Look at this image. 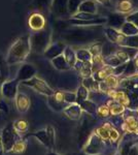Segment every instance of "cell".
I'll return each instance as SVG.
<instances>
[{"instance_id": "1", "label": "cell", "mask_w": 138, "mask_h": 155, "mask_svg": "<svg viewBox=\"0 0 138 155\" xmlns=\"http://www.w3.org/2000/svg\"><path fill=\"white\" fill-rule=\"evenodd\" d=\"M30 51H31V46H30L29 34L19 37L8 50L6 58L7 64L14 65V64L25 61V59L28 57Z\"/></svg>"}, {"instance_id": "2", "label": "cell", "mask_w": 138, "mask_h": 155, "mask_svg": "<svg viewBox=\"0 0 138 155\" xmlns=\"http://www.w3.org/2000/svg\"><path fill=\"white\" fill-rule=\"evenodd\" d=\"M51 45V30L42 29L35 31L30 36V46L36 53H43L47 47Z\"/></svg>"}, {"instance_id": "3", "label": "cell", "mask_w": 138, "mask_h": 155, "mask_svg": "<svg viewBox=\"0 0 138 155\" xmlns=\"http://www.w3.org/2000/svg\"><path fill=\"white\" fill-rule=\"evenodd\" d=\"M23 139L14 128V125L11 123L6 124L5 126L2 128L0 132V142L2 145V149H3V153H8L11 152V149L14 145L17 143L19 140Z\"/></svg>"}, {"instance_id": "4", "label": "cell", "mask_w": 138, "mask_h": 155, "mask_svg": "<svg viewBox=\"0 0 138 155\" xmlns=\"http://www.w3.org/2000/svg\"><path fill=\"white\" fill-rule=\"evenodd\" d=\"M29 137H34L47 149L53 150L55 148V129L52 125L47 126L44 129H40L35 132H27L23 139L27 140Z\"/></svg>"}, {"instance_id": "5", "label": "cell", "mask_w": 138, "mask_h": 155, "mask_svg": "<svg viewBox=\"0 0 138 155\" xmlns=\"http://www.w3.org/2000/svg\"><path fill=\"white\" fill-rule=\"evenodd\" d=\"M68 41H71L75 44H88V42H94L99 38V34L95 30L89 29H76L68 33L66 36Z\"/></svg>"}, {"instance_id": "6", "label": "cell", "mask_w": 138, "mask_h": 155, "mask_svg": "<svg viewBox=\"0 0 138 155\" xmlns=\"http://www.w3.org/2000/svg\"><path fill=\"white\" fill-rule=\"evenodd\" d=\"M22 84L25 86H28L30 88L34 89L35 91H37L38 93H41L46 96H52L54 94V90L47 85L43 80L39 79L36 76H34L33 78H31L30 80L22 82Z\"/></svg>"}, {"instance_id": "7", "label": "cell", "mask_w": 138, "mask_h": 155, "mask_svg": "<svg viewBox=\"0 0 138 155\" xmlns=\"http://www.w3.org/2000/svg\"><path fill=\"white\" fill-rule=\"evenodd\" d=\"M20 82L17 79L14 80H9V81L4 82L1 85V95L3 96V98L8 99V101H14L16 98L17 94H18V86H19Z\"/></svg>"}, {"instance_id": "8", "label": "cell", "mask_w": 138, "mask_h": 155, "mask_svg": "<svg viewBox=\"0 0 138 155\" xmlns=\"http://www.w3.org/2000/svg\"><path fill=\"white\" fill-rule=\"evenodd\" d=\"M28 25L33 31H39V30L46 28L47 21L41 14L34 12V14H32L31 16L29 17Z\"/></svg>"}, {"instance_id": "9", "label": "cell", "mask_w": 138, "mask_h": 155, "mask_svg": "<svg viewBox=\"0 0 138 155\" xmlns=\"http://www.w3.org/2000/svg\"><path fill=\"white\" fill-rule=\"evenodd\" d=\"M36 74V68L29 63H25L21 67H20L19 71H18L16 79L19 82H24L27 80H30L31 78H33Z\"/></svg>"}, {"instance_id": "10", "label": "cell", "mask_w": 138, "mask_h": 155, "mask_svg": "<svg viewBox=\"0 0 138 155\" xmlns=\"http://www.w3.org/2000/svg\"><path fill=\"white\" fill-rule=\"evenodd\" d=\"M126 22V16L119 12H111L108 15V17L106 18V25H108L110 28H114L117 30H120L123 24Z\"/></svg>"}, {"instance_id": "11", "label": "cell", "mask_w": 138, "mask_h": 155, "mask_svg": "<svg viewBox=\"0 0 138 155\" xmlns=\"http://www.w3.org/2000/svg\"><path fill=\"white\" fill-rule=\"evenodd\" d=\"M69 23L73 26H101L103 24H106V18L104 17H98L96 19H92V20H77V19H69Z\"/></svg>"}, {"instance_id": "12", "label": "cell", "mask_w": 138, "mask_h": 155, "mask_svg": "<svg viewBox=\"0 0 138 155\" xmlns=\"http://www.w3.org/2000/svg\"><path fill=\"white\" fill-rule=\"evenodd\" d=\"M102 147V139L97 134H94L85 146V152L88 154H96Z\"/></svg>"}, {"instance_id": "13", "label": "cell", "mask_w": 138, "mask_h": 155, "mask_svg": "<svg viewBox=\"0 0 138 155\" xmlns=\"http://www.w3.org/2000/svg\"><path fill=\"white\" fill-rule=\"evenodd\" d=\"M104 32H105V36L107 37L109 42L114 45H119V46H121L123 41H124L125 37H126V35H124L120 30L110 28V27H107L104 30Z\"/></svg>"}, {"instance_id": "14", "label": "cell", "mask_w": 138, "mask_h": 155, "mask_svg": "<svg viewBox=\"0 0 138 155\" xmlns=\"http://www.w3.org/2000/svg\"><path fill=\"white\" fill-rule=\"evenodd\" d=\"M65 47H66V46H65L63 42H61V41L54 42V44H51L49 47H47L46 51L43 52V54H44V56H46L47 58L52 60L53 58H55V57L63 54V51H64Z\"/></svg>"}, {"instance_id": "15", "label": "cell", "mask_w": 138, "mask_h": 155, "mask_svg": "<svg viewBox=\"0 0 138 155\" xmlns=\"http://www.w3.org/2000/svg\"><path fill=\"white\" fill-rule=\"evenodd\" d=\"M16 107L17 110L20 113H26L30 107V98L28 97L27 94L23 93V92H18L16 98Z\"/></svg>"}, {"instance_id": "16", "label": "cell", "mask_w": 138, "mask_h": 155, "mask_svg": "<svg viewBox=\"0 0 138 155\" xmlns=\"http://www.w3.org/2000/svg\"><path fill=\"white\" fill-rule=\"evenodd\" d=\"M67 2L68 0H53L52 2V12L57 17H65L68 15L67 12Z\"/></svg>"}, {"instance_id": "17", "label": "cell", "mask_w": 138, "mask_h": 155, "mask_svg": "<svg viewBox=\"0 0 138 155\" xmlns=\"http://www.w3.org/2000/svg\"><path fill=\"white\" fill-rule=\"evenodd\" d=\"M134 11V2L132 0H117L115 4V12L122 15H129Z\"/></svg>"}, {"instance_id": "18", "label": "cell", "mask_w": 138, "mask_h": 155, "mask_svg": "<svg viewBox=\"0 0 138 155\" xmlns=\"http://www.w3.org/2000/svg\"><path fill=\"white\" fill-rule=\"evenodd\" d=\"M82 107H79V104L74 102V104H70L68 107L64 109V114L66 115L68 118L72 120H77L82 116Z\"/></svg>"}, {"instance_id": "19", "label": "cell", "mask_w": 138, "mask_h": 155, "mask_svg": "<svg viewBox=\"0 0 138 155\" xmlns=\"http://www.w3.org/2000/svg\"><path fill=\"white\" fill-rule=\"evenodd\" d=\"M109 96L111 97L114 101L120 102L124 107H127L130 104V98L127 95L126 92L124 91H115V90H110L108 92Z\"/></svg>"}, {"instance_id": "20", "label": "cell", "mask_w": 138, "mask_h": 155, "mask_svg": "<svg viewBox=\"0 0 138 155\" xmlns=\"http://www.w3.org/2000/svg\"><path fill=\"white\" fill-rule=\"evenodd\" d=\"M79 12H88V14H97L98 7L97 3L94 0H82L81 5L79 7Z\"/></svg>"}, {"instance_id": "21", "label": "cell", "mask_w": 138, "mask_h": 155, "mask_svg": "<svg viewBox=\"0 0 138 155\" xmlns=\"http://www.w3.org/2000/svg\"><path fill=\"white\" fill-rule=\"evenodd\" d=\"M52 64L54 65V67L58 71H68L70 69L71 67L68 63H67V61L65 60L63 54L59 55V56L55 57V58L52 59Z\"/></svg>"}, {"instance_id": "22", "label": "cell", "mask_w": 138, "mask_h": 155, "mask_svg": "<svg viewBox=\"0 0 138 155\" xmlns=\"http://www.w3.org/2000/svg\"><path fill=\"white\" fill-rule=\"evenodd\" d=\"M114 74V67L105 64L101 69L94 72V80H96L97 82H101V81H103L105 78H107L109 74Z\"/></svg>"}, {"instance_id": "23", "label": "cell", "mask_w": 138, "mask_h": 155, "mask_svg": "<svg viewBox=\"0 0 138 155\" xmlns=\"http://www.w3.org/2000/svg\"><path fill=\"white\" fill-rule=\"evenodd\" d=\"M63 56L65 60L67 61V63L69 64L70 67H73L74 64L76 63L77 59H76V54H75V51L71 47L66 46L63 51Z\"/></svg>"}, {"instance_id": "24", "label": "cell", "mask_w": 138, "mask_h": 155, "mask_svg": "<svg viewBox=\"0 0 138 155\" xmlns=\"http://www.w3.org/2000/svg\"><path fill=\"white\" fill-rule=\"evenodd\" d=\"M120 31H121L124 35L131 36V35H135V34H138V27H136L134 24L131 23V22L126 21L123 24Z\"/></svg>"}, {"instance_id": "25", "label": "cell", "mask_w": 138, "mask_h": 155, "mask_svg": "<svg viewBox=\"0 0 138 155\" xmlns=\"http://www.w3.org/2000/svg\"><path fill=\"white\" fill-rule=\"evenodd\" d=\"M12 125H14V128L16 129V131L22 137H24V136L27 134V131H28L29 124H28V122L25 121V120H17V121L12 122Z\"/></svg>"}, {"instance_id": "26", "label": "cell", "mask_w": 138, "mask_h": 155, "mask_svg": "<svg viewBox=\"0 0 138 155\" xmlns=\"http://www.w3.org/2000/svg\"><path fill=\"white\" fill-rule=\"evenodd\" d=\"M108 107H109V111L111 115H120V114L124 113V111H125V107L120 104V102L114 101V99L108 101Z\"/></svg>"}, {"instance_id": "27", "label": "cell", "mask_w": 138, "mask_h": 155, "mask_svg": "<svg viewBox=\"0 0 138 155\" xmlns=\"http://www.w3.org/2000/svg\"><path fill=\"white\" fill-rule=\"evenodd\" d=\"M76 59L82 62H91L92 61V54L87 49H79L75 51Z\"/></svg>"}, {"instance_id": "28", "label": "cell", "mask_w": 138, "mask_h": 155, "mask_svg": "<svg viewBox=\"0 0 138 155\" xmlns=\"http://www.w3.org/2000/svg\"><path fill=\"white\" fill-rule=\"evenodd\" d=\"M125 129L128 132H135L138 131V122L134 117H128L126 119V122L124 124Z\"/></svg>"}, {"instance_id": "29", "label": "cell", "mask_w": 138, "mask_h": 155, "mask_svg": "<svg viewBox=\"0 0 138 155\" xmlns=\"http://www.w3.org/2000/svg\"><path fill=\"white\" fill-rule=\"evenodd\" d=\"M82 0H68L67 2V12L70 16H73L79 12V7L81 5Z\"/></svg>"}, {"instance_id": "30", "label": "cell", "mask_w": 138, "mask_h": 155, "mask_svg": "<svg viewBox=\"0 0 138 155\" xmlns=\"http://www.w3.org/2000/svg\"><path fill=\"white\" fill-rule=\"evenodd\" d=\"M121 46L138 49V34H135V35H131V36H126Z\"/></svg>"}, {"instance_id": "31", "label": "cell", "mask_w": 138, "mask_h": 155, "mask_svg": "<svg viewBox=\"0 0 138 155\" xmlns=\"http://www.w3.org/2000/svg\"><path fill=\"white\" fill-rule=\"evenodd\" d=\"M79 107H82V111H86L87 113H89V114H92L96 112V104H95L94 102H92L91 101H89V99H86V101L79 102Z\"/></svg>"}, {"instance_id": "32", "label": "cell", "mask_w": 138, "mask_h": 155, "mask_svg": "<svg viewBox=\"0 0 138 155\" xmlns=\"http://www.w3.org/2000/svg\"><path fill=\"white\" fill-rule=\"evenodd\" d=\"M89 92L90 91L86 87L81 85V86L79 87V89H77V91L75 92V93H76V104L88 99V97H89Z\"/></svg>"}, {"instance_id": "33", "label": "cell", "mask_w": 138, "mask_h": 155, "mask_svg": "<svg viewBox=\"0 0 138 155\" xmlns=\"http://www.w3.org/2000/svg\"><path fill=\"white\" fill-rule=\"evenodd\" d=\"M26 148H27L26 140L21 139L14 145V147H12V149H11V152H14V153H23L25 150H26Z\"/></svg>"}, {"instance_id": "34", "label": "cell", "mask_w": 138, "mask_h": 155, "mask_svg": "<svg viewBox=\"0 0 138 155\" xmlns=\"http://www.w3.org/2000/svg\"><path fill=\"white\" fill-rule=\"evenodd\" d=\"M98 17H100L99 15L97 14H88V12H77L76 14H74L73 16H71V18L73 19H77V20H92V19H96Z\"/></svg>"}, {"instance_id": "35", "label": "cell", "mask_w": 138, "mask_h": 155, "mask_svg": "<svg viewBox=\"0 0 138 155\" xmlns=\"http://www.w3.org/2000/svg\"><path fill=\"white\" fill-rule=\"evenodd\" d=\"M63 101L66 104H74L76 102V93L70 91H63Z\"/></svg>"}, {"instance_id": "36", "label": "cell", "mask_w": 138, "mask_h": 155, "mask_svg": "<svg viewBox=\"0 0 138 155\" xmlns=\"http://www.w3.org/2000/svg\"><path fill=\"white\" fill-rule=\"evenodd\" d=\"M97 134L101 137L102 140H108L109 139V132H108V127L107 124L105 123V125L103 127H100L97 129Z\"/></svg>"}, {"instance_id": "37", "label": "cell", "mask_w": 138, "mask_h": 155, "mask_svg": "<svg viewBox=\"0 0 138 155\" xmlns=\"http://www.w3.org/2000/svg\"><path fill=\"white\" fill-rule=\"evenodd\" d=\"M126 21L131 22V23L134 24L136 27H138V9L135 12H132L131 14L126 16Z\"/></svg>"}, {"instance_id": "38", "label": "cell", "mask_w": 138, "mask_h": 155, "mask_svg": "<svg viewBox=\"0 0 138 155\" xmlns=\"http://www.w3.org/2000/svg\"><path fill=\"white\" fill-rule=\"evenodd\" d=\"M97 113L99 116H101V117H108L109 114H110L108 106H104V104L103 106H100L97 109Z\"/></svg>"}, {"instance_id": "39", "label": "cell", "mask_w": 138, "mask_h": 155, "mask_svg": "<svg viewBox=\"0 0 138 155\" xmlns=\"http://www.w3.org/2000/svg\"><path fill=\"white\" fill-rule=\"evenodd\" d=\"M107 127H108V132H109V139H111L112 141H117L119 139V132L117 130H115L114 128H112L111 126L109 125V123H106Z\"/></svg>"}, {"instance_id": "40", "label": "cell", "mask_w": 138, "mask_h": 155, "mask_svg": "<svg viewBox=\"0 0 138 155\" xmlns=\"http://www.w3.org/2000/svg\"><path fill=\"white\" fill-rule=\"evenodd\" d=\"M0 111H2L5 114L8 113V106H7L5 101H0Z\"/></svg>"}, {"instance_id": "41", "label": "cell", "mask_w": 138, "mask_h": 155, "mask_svg": "<svg viewBox=\"0 0 138 155\" xmlns=\"http://www.w3.org/2000/svg\"><path fill=\"white\" fill-rule=\"evenodd\" d=\"M128 155H138V144L131 147V149H130L129 154Z\"/></svg>"}, {"instance_id": "42", "label": "cell", "mask_w": 138, "mask_h": 155, "mask_svg": "<svg viewBox=\"0 0 138 155\" xmlns=\"http://www.w3.org/2000/svg\"><path fill=\"white\" fill-rule=\"evenodd\" d=\"M95 2H98V3L102 4V5L104 6H109L110 5V2H111V0H94Z\"/></svg>"}, {"instance_id": "43", "label": "cell", "mask_w": 138, "mask_h": 155, "mask_svg": "<svg viewBox=\"0 0 138 155\" xmlns=\"http://www.w3.org/2000/svg\"><path fill=\"white\" fill-rule=\"evenodd\" d=\"M134 63H135V66H136V71L138 72V56L136 57V59H134Z\"/></svg>"}, {"instance_id": "44", "label": "cell", "mask_w": 138, "mask_h": 155, "mask_svg": "<svg viewBox=\"0 0 138 155\" xmlns=\"http://www.w3.org/2000/svg\"><path fill=\"white\" fill-rule=\"evenodd\" d=\"M44 155H61V154H58V153H56V152L51 151V152H47V153L44 154Z\"/></svg>"}, {"instance_id": "45", "label": "cell", "mask_w": 138, "mask_h": 155, "mask_svg": "<svg viewBox=\"0 0 138 155\" xmlns=\"http://www.w3.org/2000/svg\"><path fill=\"white\" fill-rule=\"evenodd\" d=\"M3 153V149H2V145H1V142H0V155Z\"/></svg>"}, {"instance_id": "46", "label": "cell", "mask_w": 138, "mask_h": 155, "mask_svg": "<svg viewBox=\"0 0 138 155\" xmlns=\"http://www.w3.org/2000/svg\"><path fill=\"white\" fill-rule=\"evenodd\" d=\"M0 74H1V71H0Z\"/></svg>"}]
</instances>
